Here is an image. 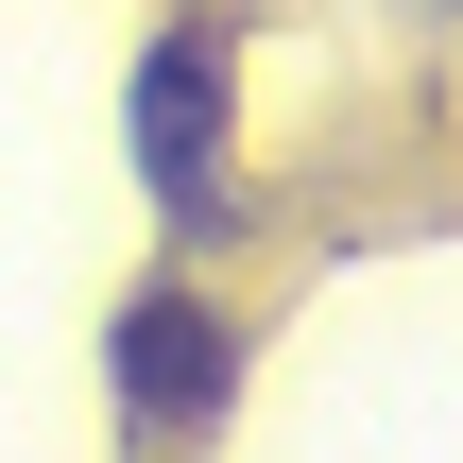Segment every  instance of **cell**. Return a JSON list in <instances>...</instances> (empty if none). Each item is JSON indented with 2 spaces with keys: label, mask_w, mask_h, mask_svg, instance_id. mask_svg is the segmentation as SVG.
I'll return each mask as SVG.
<instances>
[{
  "label": "cell",
  "mask_w": 463,
  "mask_h": 463,
  "mask_svg": "<svg viewBox=\"0 0 463 463\" xmlns=\"http://www.w3.org/2000/svg\"><path fill=\"white\" fill-rule=\"evenodd\" d=\"M137 172H155L172 223L223 206V34H206V17H172L155 69H137Z\"/></svg>",
  "instance_id": "1"
},
{
  "label": "cell",
  "mask_w": 463,
  "mask_h": 463,
  "mask_svg": "<svg viewBox=\"0 0 463 463\" xmlns=\"http://www.w3.org/2000/svg\"><path fill=\"white\" fill-rule=\"evenodd\" d=\"M120 395H137V430H206V412L241 395V344H223V309H189V292H137V309H120Z\"/></svg>",
  "instance_id": "2"
}]
</instances>
